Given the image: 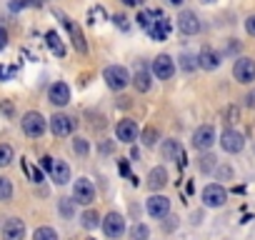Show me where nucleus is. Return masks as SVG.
Wrapping results in <instances>:
<instances>
[{"label": "nucleus", "mask_w": 255, "mask_h": 240, "mask_svg": "<svg viewBox=\"0 0 255 240\" xmlns=\"http://www.w3.org/2000/svg\"><path fill=\"white\" fill-rule=\"evenodd\" d=\"M143 140H145V145H155V130H153V128H148V130H145V135H143Z\"/></svg>", "instance_id": "nucleus-31"}, {"label": "nucleus", "mask_w": 255, "mask_h": 240, "mask_svg": "<svg viewBox=\"0 0 255 240\" xmlns=\"http://www.w3.org/2000/svg\"><path fill=\"white\" fill-rule=\"evenodd\" d=\"M115 135L123 143H133L138 138V123H135V120H120L118 128H115Z\"/></svg>", "instance_id": "nucleus-15"}, {"label": "nucleus", "mask_w": 255, "mask_h": 240, "mask_svg": "<svg viewBox=\"0 0 255 240\" xmlns=\"http://www.w3.org/2000/svg\"><path fill=\"white\" fill-rule=\"evenodd\" d=\"M48 170H50V178H53L58 185H65V183L70 180V168H68V163H63V160H53Z\"/></svg>", "instance_id": "nucleus-18"}, {"label": "nucleus", "mask_w": 255, "mask_h": 240, "mask_svg": "<svg viewBox=\"0 0 255 240\" xmlns=\"http://www.w3.org/2000/svg\"><path fill=\"white\" fill-rule=\"evenodd\" d=\"M98 220H100V215H98L95 210H85V213H83V218H80V223H83V228H85V230L98 228Z\"/></svg>", "instance_id": "nucleus-24"}, {"label": "nucleus", "mask_w": 255, "mask_h": 240, "mask_svg": "<svg viewBox=\"0 0 255 240\" xmlns=\"http://www.w3.org/2000/svg\"><path fill=\"white\" fill-rule=\"evenodd\" d=\"M73 150H75L78 155H88V143H85V138H75V140H73Z\"/></svg>", "instance_id": "nucleus-29"}, {"label": "nucleus", "mask_w": 255, "mask_h": 240, "mask_svg": "<svg viewBox=\"0 0 255 240\" xmlns=\"http://www.w3.org/2000/svg\"><path fill=\"white\" fill-rule=\"evenodd\" d=\"M33 240H58V233L45 225V228H38V230L33 233Z\"/></svg>", "instance_id": "nucleus-25"}, {"label": "nucleus", "mask_w": 255, "mask_h": 240, "mask_svg": "<svg viewBox=\"0 0 255 240\" xmlns=\"http://www.w3.org/2000/svg\"><path fill=\"white\" fill-rule=\"evenodd\" d=\"M233 75L238 83H253L255 80V60L250 58H238L233 65Z\"/></svg>", "instance_id": "nucleus-7"}, {"label": "nucleus", "mask_w": 255, "mask_h": 240, "mask_svg": "<svg viewBox=\"0 0 255 240\" xmlns=\"http://www.w3.org/2000/svg\"><path fill=\"white\" fill-rule=\"evenodd\" d=\"M60 20H63V25L70 30V38H73V45H75V50H78V53H85V50H88V45H85L83 30H80V28H75V23H73L70 18H65V15H60Z\"/></svg>", "instance_id": "nucleus-17"}, {"label": "nucleus", "mask_w": 255, "mask_h": 240, "mask_svg": "<svg viewBox=\"0 0 255 240\" xmlns=\"http://www.w3.org/2000/svg\"><path fill=\"white\" fill-rule=\"evenodd\" d=\"M23 133L30 135V138H40L45 133V118L40 113H35V110L25 113V118H23Z\"/></svg>", "instance_id": "nucleus-5"}, {"label": "nucleus", "mask_w": 255, "mask_h": 240, "mask_svg": "<svg viewBox=\"0 0 255 240\" xmlns=\"http://www.w3.org/2000/svg\"><path fill=\"white\" fill-rule=\"evenodd\" d=\"M138 25L153 38V40H165L170 33V20L160 10H143L138 15Z\"/></svg>", "instance_id": "nucleus-1"}, {"label": "nucleus", "mask_w": 255, "mask_h": 240, "mask_svg": "<svg viewBox=\"0 0 255 240\" xmlns=\"http://www.w3.org/2000/svg\"><path fill=\"white\" fill-rule=\"evenodd\" d=\"M133 85H135L138 93H148V90H150V73H148L143 65H138V70H135V75H133Z\"/></svg>", "instance_id": "nucleus-20"}, {"label": "nucleus", "mask_w": 255, "mask_h": 240, "mask_svg": "<svg viewBox=\"0 0 255 240\" xmlns=\"http://www.w3.org/2000/svg\"><path fill=\"white\" fill-rule=\"evenodd\" d=\"M225 200H228V190H225L223 185L210 183V185L203 188V203H205L208 208H223Z\"/></svg>", "instance_id": "nucleus-4"}, {"label": "nucleus", "mask_w": 255, "mask_h": 240, "mask_svg": "<svg viewBox=\"0 0 255 240\" xmlns=\"http://www.w3.org/2000/svg\"><path fill=\"white\" fill-rule=\"evenodd\" d=\"M60 213H63L65 218H70V215H73V203H70V200H63V203H60Z\"/></svg>", "instance_id": "nucleus-30"}, {"label": "nucleus", "mask_w": 255, "mask_h": 240, "mask_svg": "<svg viewBox=\"0 0 255 240\" xmlns=\"http://www.w3.org/2000/svg\"><path fill=\"white\" fill-rule=\"evenodd\" d=\"M103 233H105V238H110V240L123 238V235H125V218H123L120 213H108V215L103 218Z\"/></svg>", "instance_id": "nucleus-2"}, {"label": "nucleus", "mask_w": 255, "mask_h": 240, "mask_svg": "<svg viewBox=\"0 0 255 240\" xmlns=\"http://www.w3.org/2000/svg\"><path fill=\"white\" fill-rule=\"evenodd\" d=\"M213 160H215V158L205 155V158H203V163H200V168H203V170H210V168H213Z\"/></svg>", "instance_id": "nucleus-33"}, {"label": "nucleus", "mask_w": 255, "mask_h": 240, "mask_svg": "<svg viewBox=\"0 0 255 240\" xmlns=\"http://www.w3.org/2000/svg\"><path fill=\"white\" fill-rule=\"evenodd\" d=\"M73 198H75V203H80V205H90V203L95 200V185H93L88 178L75 180V185H73Z\"/></svg>", "instance_id": "nucleus-6"}, {"label": "nucleus", "mask_w": 255, "mask_h": 240, "mask_svg": "<svg viewBox=\"0 0 255 240\" xmlns=\"http://www.w3.org/2000/svg\"><path fill=\"white\" fill-rule=\"evenodd\" d=\"M148 238H150V230L145 223H135L130 228V240H148Z\"/></svg>", "instance_id": "nucleus-23"}, {"label": "nucleus", "mask_w": 255, "mask_h": 240, "mask_svg": "<svg viewBox=\"0 0 255 240\" xmlns=\"http://www.w3.org/2000/svg\"><path fill=\"white\" fill-rule=\"evenodd\" d=\"M213 143H215V130L210 125H203L193 133V148L195 150H210Z\"/></svg>", "instance_id": "nucleus-9"}, {"label": "nucleus", "mask_w": 255, "mask_h": 240, "mask_svg": "<svg viewBox=\"0 0 255 240\" xmlns=\"http://www.w3.org/2000/svg\"><path fill=\"white\" fill-rule=\"evenodd\" d=\"M220 145H223L225 153H240L243 145H245V138H243L238 130H225V133L220 135Z\"/></svg>", "instance_id": "nucleus-12"}, {"label": "nucleus", "mask_w": 255, "mask_h": 240, "mask_svg": "<svg viewBox=\"0 0 255 240\" xmlns=\"http://www.w3.org/2000/svg\"><path fill=\"white\" fill-rule=\"evenodd\" d=\"M3 238L5 240H23L25 238V223L20 218H8L3 223Z\"/></svg>", "instance_id": "nucleus-13"}, {"label": "nucleus", "mask_w": 255, "mask_h": 240, "mask_svg": "<svg viewBox=\"0 0 255 240\" xmlns=\"http://www.w3.org/2000/svg\"><path fill=\"white\" fill-rule=\"evenodd\" d=\"M178 28H180L185 35H195V33L200 30V20H198V15H195V13L183 10V13L178 15Z\"/></svg>", "instance_id": "nucleus-16"}, {"label": "nucleus", "mask_w": 255, "mask_h": 240, "mask_svg": "<svg viewBox=\"0 0 255 240\" xmlns=\"http://www.w3.org/2000/svg\"><path fill=\"white\" fill-rule=\"evenodd\" d=\"M10 160H13V148L10 145H0V168L10 165Z\"/></svg>", "instance_id": "nucleus-28"}, {"label": "nucleus", "mask_w": 255, "mask_h": 240, "mask_svg": "<svg viewBox=\"0 0 255 240\" xmlns=\"http://www.w3.org/2000/svg\"><path fill=\"white\" fill-rule=\"evenodd\" d=\"M168 3H173V5H180V3H185V0H168Z\"/></svg>", "instance_id": "nucleus-37"}, {"label": "nucleus", "mask_w": 255, "mask_h": 240, "mask_svg": "<svg viewBox=\"0 0 255 240\" xmlns=\"http://www.w3.org/2000/svg\"><path fill=\"white\" fill-rule=\"evenodd\" d=\"M168 185V173L165 168H153L150 175H148V188L150 190H163Z\"/></svg>", "instance_id": "nucleus-19"}, {"label": "nucleus", "mask_w": 255, "mask_h": 240, "mask_svg": "<svg viewBox=\"0 0 255 240\" xmlns=\"http://www.w3.org/2000/svg\"><path fill=\"white\" fill-rule=\"evenodd\" d=\"M48 45H50V50H53L55 55H65V48H63L58 33H48Z\"/></svg>", "instance_id": "nucleus-26"}, {"label": "nucleus", "mask_w": 255, "mask_h": 240, "mask_svg": "<svg viewBox=\"0 0 255 240\" xmlns=\"http://www.w3.org/2000/svg\"><path fill=\"white\" fill-rule=\"evenodd\" d=\"M248 105H250V108H255V90H253V93H248Z\"/></svg>", "instance_id": "nucleus-35"}, {"label": "nucleus", "mask_w": 255, "mask_h": 240, "mask_svg": "<svg viewBox=\"0 0 255 240\" xmlns=\"http://www.w3.org/2000/svg\"><path fill=\"white\" fill-rule=\"evenodd\" d=\"M13 198V183L8 178H0V200H10Z\"/></svg>", "instance_id": "nucleus-27"}, {"label": "nucleus", "mask_w": 255, "mask_h": 240, "mask_svg": "<svg viewBox=\"0 0 255 240\" xmlns=\"http://www.w3.org/2000/svg\"><path fill=\"white\" fill-rule=\"evenodd\" d=\"M123 3H128V5H138V3H143V0H123Z\"/></svg>", "instance_id": "nucleus-36"}, {"label": "nucleus", "mask_w": 255, "mask_h": 240, "mask_svg": "<svg viewBox=\"0 0 255 240\" xmlns=\"http://www.w3.org/2000/svg\"><path fill=\"white\" fill-rule=\"evenodd\" d=\"M73 128H75V120L68 118V115H63V113H55V115L50 118V130H53L55 135H60V138L70 135Z\"/></svg>", "instance_id": "nucleus-8"}, {"label": "nucleus", "mask_w": 255, "mask_h": 240, "mask_svg": "<svg viewBox=\"0 0 255 240\" xmlns=\"http://www.w3.org/2000/svg\"><path fill=\"white\" fill-rule=\"evenodd\" d=\"M173 73H175V63L170 60V55H158L153 60V75L158 80H168L173 78Z\"/></svg>", "instance_id": "nucleus-11"}, {"label": "nucleus", "mask_w": 255, "mask_h": 240, "mask_svg": "<svg viewBox=\"0 0 255 240\" xmlns=\"http://www.w3.org/2000/svg\"><path fill=\"white\" fill-rule=\"evenodd\" d=\"M198 65H200L203 70H215V68L220 65V58H218L213 50H203V53L198 55Z\"/></svg>", "instance_id": "nucleus-22"}, {"label": "nucleus", "mask_w": 255, "mask_h": 240, "mask_svg": "<svg viewBox=\"0 0 255 240\" xmlns=\"http://www.w3.org/2000/svg\"><path fill=\"white\" fill-rule=\"evenodd\" d=\"M245 30H248L253 38H255V15H250V18L245 20Z\"/></svg>", "instance_id": "nucleus-32"}, {"label": "nucleus", "mask_w": 255, "mask_h": 240, "mask_svg": "<svg viewBox=\"0 0 255 240\" xmlns=\"http://www.w3.org/2000/svg\"><path fill=\"white\" fill-rule=\"evenodd\" d=\"M5 45H8V33H5L3 28H0V50H3Z\"/></svg>", "instance_id": "nucleus-34"}, {"label": "nucleus", "mask_w": 255, "mask_h": 240, "mask_svg": "<svg viewBox=\"0 0 255 240\" xmlns=\"http://www.w3.org/2000/svg\"><path fill=\"white\" fill-rule=\"evenodd\" d=\"M48 100H50L53 105H58V108L68 105V103H70V88H68L65 83H53L50 90H48Z\"/></svg>", "instance_id": "nucleus-14"}, {"label": "nucleus", "mask_w": 255, "mask_h": 240, "mask_svg": "<svg viewBox=\"0 0 255 240\" xmlns=\"http://www.w3.org/2000/svg\"><path fill=\"white\" fill-rule=\"evenodd\" d=\"M103 78H105L108 88H113V90H123L128 83H130V75H128V70L123 65H108Z\"/></svg>", "instance_id": "nucleus-3"}, {"label": "nucleus", "mask_w": 255, "mask_h": 240, "mask_svg": "<svg viewBox=\"0 0 255 240\" xmlns=\"http://www.w3.org/2000/svg\"><path fill=\"white\" fill-rule=\"evenodd\" d=\"M145 208H148V215L150 218H158L160 220V218H165L170 213V200L165 195H150Z\"/></svg>", "instance_id": "nucleus-10"}, {"label": "nucleus", "mask_w": 255, "mask_h": 240, "mask_svg": "<svg viewBox=\"0 0 255 240\" xmlns=\"http://www.w3.org/2000/svg\"><path fill=\"white\" fill-rule=\"evenodd\" d=\"M163 158L178 163V160L183 158V148H180V143H178V140H165V143H163Z\"/></svg>", "instance_id": "nucleus-21"}]
</instances>
